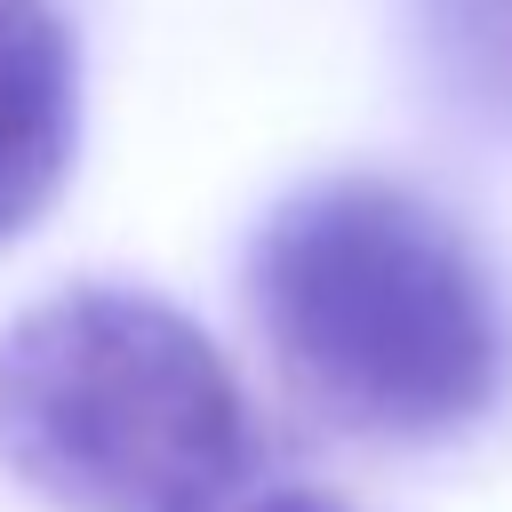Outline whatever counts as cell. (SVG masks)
I'll return each mask as SVG.
<instances>
[{
  "mask_svg": "<svg viewBox=\"0 0 512 512\" xmlns=\"http://www.w3.org/2000/svg\"><path fill=\"white\" fill-rule=\"evenodd\" d=\"M0 464L56 512H232L264 432L176 304L80 280L0 328Z\"/></svg>",
  "mask_w": 512,
  "mask_h": 512,
  "instance_id": "cell-2",
  "label": "cell"
},
{
  "mask_svg": "<svg viewBox=\"0 0 512 512\" xmlns=\"http://www.w3.org/2000/svg\"><path fill=\"white\" fill-rule=\"evenodd\" d=\"M408 24L440 104L512 136V0H408Z\"/></svg>",
  "mask_w": 512,
  "mask_h": 512,
  "instance_id": "cell-4",
  "label": "cell"
},
{
  "mask_svg": "<svg viewBox=\"0 0 512 512\" xmlns=\"http://www.w3.org/2000/svg\"><path fill=\"white\" fill-rule=\"evenodd\" d=\"M248 320L280 392L344 440H464L512 384V312L448 208L384 176H320L248 240Z\"/></svg>",
  "mask_w": 512,
  "mask_h": 512,
  "instance_id": "cell-1",
  "label": "cell"
},
{
  "mask_svg": "<svg viewBox=\"0 0 512 512\" xmlns=\"http://www.w3.org/2000/svg\"><path fill=\"white\" fill-rule=\"evenodd\" d=\"M80 144V48L56 0H0V240H16Z\"/></svg>",
  "mask_w": 512,
  "mask_h": 512,
  "instance_id": "cell-3",
  "label": "cell"
},
{
  "mask_svg": "<svg viewBox=\"0 0 512 512\" xmlns=\"http://www.w3.org/2000/svg\"><path fill=\"white\" fill-rule=\"evenodd\" d=\"M240 512H352V504H336V496H312V488H272V496L240 504Z\"/></svg>",
  "mask_w": 512,
  "mask_h": 512,
  "instance_id": "cell-5",
  "label": "cell"
}]
</instances>
